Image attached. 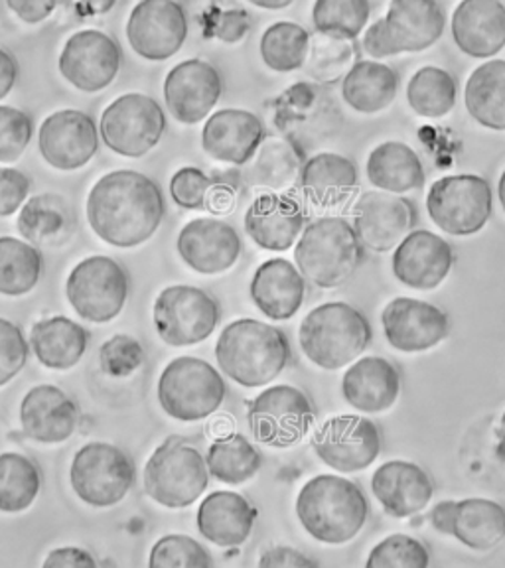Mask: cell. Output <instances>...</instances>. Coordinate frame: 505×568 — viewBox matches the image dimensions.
Masks as SVG:
<instances>
[{"label": "cell", "instance_id": "21", "mask_svg": "<svg viewBox=\"0 0 505 568\" xmlns=\"http://www.w3.org/2000/svg\"><path fill=\"white\" fill-rule=\"evenodd\" d=\"M383 332L391 347L403 354H423L451 336V318L431 302L400 296L383 308Z\"/></svg>", "mask_w": 505, "mask_h": 568}, {"label": "cell", "instance_id": "52", "mask_svg": "<svg viewBox=\"0 0 505 568\" xmlns=\"http://www.w3.org/2000/svg\"><path fill=\"white\" fill-rule=\"evenodd\" d=\"M213 186V178L194 166L178 170L170 180V195L174 204L184 210H205L208 195Z\"/></svg>", "mask_w": 505, "mask_h": 568}, {"label": "cell", "instance_id": "5", "mask_svg": "<svg viewBox=\"0 0 505 568\" xmlns=\"http://www.w3.org/2000/svg\"><path fill=\"white\" fill-rule=\"evenodd\" d=\"M364 261L354 227L342 217L309 223L294 247V263L304 281L332 291L346 284Z\"/></svg>", "mask_w": 505, "mask_h": 568}, {"label": "cell", "instance_id": "47", "mask_svg": "<svg viewBox=\"0 0 505 568\" xmlns=\"http://www.w3.org/2000/svg\"><path fill=\"white\" fill-rule=\"evenodd\" d=\"M431 552L423 541L395 532L373 547L365 568H428Z\"/></svg>", "mask_w": 505, "mask_h": 568}, {"label": "cell", "instance_id": "25", "mask_svg": "<svg viewBox=\"0 0 505 568\" xmlns=\"http://www.w3.org/2000/svg\"><path fill=\"white\" fill-rule=\"evenodd\" d=\"M372 494L385 514L405 519L431 504L435 496V481L415 462L391 460L373 471Z\"/></svg>", "mask_w": 505, "mask_h": 568}, {"label": "cell", "instance_id": "40", "mask_svg": "<svg viewBox=\"0 0 505 568\" xmlns=\"http://www.w3.org/2000/svg\"><path fill=\"white\" fill-rule=\"evenodd\" d=\"M42 489V476L24 454H0V511L22 514L32 507Z\"/></svg>", "mask_w": 505, "mask_h": 568}, {"label": "cell", "instance_id": "56", "mask_svg": "<svg viewBox=\"0 0 505 568\" xmlns=\"http://www.w3.org/2000/svg\"><path fill=\"white\" fill-rule=\"evenodd\" d=\"M42 568H101L89 550L80 547H60L48 552Z\"/></svg>", "mask_w": 505, "mask_h": 568}, {"label": "cell", "instance_id": "22", "mask_svg": "<svg viewBox=\"0 0 505 568\" xmlns=\"http://www.w3.org/2000/svg\"><path fill=\"white\" fill-rule=\"evenodd\" d=\"M222 75L213 63L186 60L169 71L164 80V101L178 123L198 124L210 115L222 98Z\"/></svg>", "mask_w": 505, "mask_h": 568}, {"label": "cell", "instance_id": "42", "mask_svg": "<svg viewBox=\"0 0 505 568\" xmlns=\"http://www.w3.org/2000/svg\"><path fill=\"white\" fill-rule=\"evenodd\" d=\"M458 88L451 71L426 65L408 80L407 101L418 116L443 119L453 111Z\"/></svg>", "mask_w": 505, "mask_h": 568}, {"label": "cell", "instance_id": "10", "mask_svg": "<svg viewBox=\"0 0 505 568\" xmlns=\"http://www.w3.org/2000/svg\"><path fill=\"white\" fill-rule=\"evenodd\" d=\"M70 481L83 504L105 509L121 504L133 489L134 464L115 444L89 443L71 460Z\"/></svg>", "mask_w": 505, "mask_h": 568}, {"label": "cell", "instance_id": "20", "mask_svg": "<svg viewBox=\"0 0 505 568\" xmlns=\"http://www.w3.org/2000/svg\"><path fill=\"white\" fill-rule=\"evenodd\" d=\"M417 223V210L403 195L365 192L354 207V227L362 247L387 253L407 237Z\"/></svg>", "mask_w": 505, "mask_h": 568}, {"label": "cell", "instance_id": "6", "mask_svg": "<svg viewBox=\"0 0 505 568\" xmlns=\"http://www.w3.org/2000/svg\"><path fill=\"white\" fill-rule=\"evenodd\" d=\"M446 27V12L435 0H393L385 17L365 30L364 50L375 60L397 53L425 52Z\"/></svg>", "mask_w": 505, "mask_h": 568}, {"label": "cell", "instance_id": "1", "mask_svg": "<svg viewBox=\"0 0 505 568\" xmlns=\"http://www.w3.org/2000/svg\"><path fill=\"white\" fill-rule=\"evenodd\" d=\"M89 227L119 248L139 247L164 220L166 205L159 184L137 170H113L99 178L85 204Z\"/></svg>", "mask_w": 505, "mask_h": 568}, {"label": "cell", "instance_id": "31", "mask_svg": "<svg viewBox=\"0 0 505 568\" xmlns=\"http://www.w3.org/2000/svg\"><path fill=\"white\" fill-rule=\"evenodd\" d=\"M453 38L461 52L486 60L505 48V7L499 0H464L453 14Z\"/></svg>", "mask_w": 505, "mask_h": 568}, {"label": "cell", "instance_id": "14", "mask_svg": "<svg viewBox=\"0 0 505 568\" xmlns=\"http://www.w3.org/2000/svg\"><path fill=\"white\" fill-rule=\"evenodd\" d=\"M248 420L257 443L291 448L309 435L316 423V408L304 390L275 385L249 403Z\"/></svg>", "mask_w": 505, "mask_h": 568}, {"label": "cell", "instance_id": "2", "mask_svg": "<svg viewBox=\"0 0 505 568\" xmlns=\"http://www.w3.org/2000/svg\"><path fill=\"white\" fill-rule=\"evenodd\" d=\"M215 359L231 382L255 389L284 372L291 362V344L276 326L261 320H235L218 337Z\"/></svg>", "mask_w": 505, "mask_h": 568}, {"label": "cell", "instance_id": "23", "mask_svg": "<svg viewBox=\"0 0 505 568\" xmlns=\"http://www.w3.org/2000/svg\"><path fill=\"white\" fill-rule=\"evenodd\" d=\"M393 275L413 291H435L451 275L454 248L428 230H413L393 253Z\"/></svg>", "mask_w": 505, "mask_h": 568}, {"label": "cell", "instance_id": "43", "mask_svg": "<svg viewBox=\"0 0 505 568\" xmlns=\"http://www.w3.org/2000/svg\"><path fill=\"white\" fill-rule=\"evenodd\" d=\"M311 50V34L294 22H276L261 36L259 52L269 70L279 73L301 70Z\"/></svg>", "mask_w": 505, "mask_h": 568}, {"label": "cell", "instance_id": "55", "mask_svg": "<svg viewBox=\"0 0 505 568\" xmlns=\"http://www.w3.org/2000/svg\"><path fill=\"white\" fill-rule=\"evenodd\" d=\"M257 568H319V565L302 550L281 545L266 549L259 559Z\"/></svg>", "mask_w": 505, "mask_h": 568}, {"label": "cell", "instance_id": "17", "mask_svg": "<svg viewBox=\"0 0 505 568\" xmlns=\"http://www.w3.org/2000/svg\"><path fill=\"white\" fill-rule=\"evenodd\" d=\"M428 519L436 531L472 550L484 552L505 541V507L494 499H446L433 507Z\"/></svg>", "mask_w": 505, "mask_h": 568}, {"label": "cell", "instance_id": "11", "mask_svg": "<svg viewBox=\"0 0 505 568\" xmlns=\"http://www.w3.org/2000/svg\"><path fill=\"white\" fill-rule=\"evenodd\" d=\"M222 308L212 294L190 284H172L156 296L152 320L160 339L172 347L202 344L212 336Z\"/></svg>", "mask_w": 505, "mask_h": 568}, {"label": "cell", "instance_id": "28", "mask_svg": "<svg viewBox=\"0 0 505 568\" xmlns=\"http://www.w3.org/2000/svg\"><path fill=\"white\" fill-rule=\"evenodd\" d=\"M306 227V212L289 194L259 195L245 212V231L251 241L266 251H286Z\"/></svg>", "mask_w": 505, "mask_h": 568}, {"label": "cell", "instance_id": "37", "mask_svg": "<svg viewBox=\"0 0 505 568\" xmlns=\"http://www.w3.org/2000/svg\"><path fill=\"white\" fill-rule=\"evenodd\" d=\"M464 105L476 123L489 131H505V60H489L472 71Z\"/></svg>", "mask_w": 505, "mask_h": 568}, {"label": "cell", "instance_id": "29", "mask_svg": "<svg viewBox=\"0 0 505 568\" xmlns=\"http://www.w3.org/2000/svg\"><path fill=\"white\" fill-rule=\"evenodd\" d=\"M401 372L385 357L370 355L347 367L342 377V395L350 407L377 415L390 410L401 395Z\"/></svg>", "mask_w": 505, "mask_h": 568}, {"label": "cell", "instance_id": "59", "mask_svg": "<svg viewBox=\"0 0 505 568\" xmlns=\"http://www.w3.org/2000/svg\"><path fill=\"white\" fill-rule=\"evenodd\" d=\"M251 4H253V7H257V9L281 10L289 9V7H293V0H283V2H265V0H251Z\"/></svg>", "mask_w": 505, "mask_h": 568}, {"label": "cell", "instance_id": "32", "mask_svg": "<svg viewBox=\"0 0 505 568\" xmlns=\"http://www.w3.org/2000/svg\"><path fill=\"white\" fill-rule=\"evenodd\" d=\"M249 294L263 316L283 322L301 311L306 296V281L291 261L271 258L255 271Z\"/></svg>", "mask_w": 505, "mask_h": 568}, {"label": "cell", "instance_id": "34", "mask_svg": "<svg viewBox=\"0 0 505 568\" xmlns=\"http://www.w3.org/2000/svg\"><path fill=\"white\" fill-rule=\"evenodd\" d=\"M365 174L385 194H407L425 186V166L417 152L400 141L382 142L375 146L365 164Z\"/></svg>", "mask_w": 505, "mask_h": 568}, {"label": "cell", "instance_id": "57", "mask_svg": "<svg viewBox=\"0 0 505 568\" xmlns=\"http://www.w3.org/2000/svg\"><path fill=\"white\" fill-rule=\"evenodd\" d=\"M9 7L22 22L38 24L48 17H52L53 10L60 4L53 0H7Z\"/></svg>", "mask_w": 505, "mask_h": 568}, {"label": "cell", "instance_id": "7", "mask_svg": "<svg viewBox=\"0 0 505 568\" xmlns=\"http://www.w3.org/2000/svg\"><path fill=\"white\" fill-rule=\"evenodd\" d=\"M142 484L147 496L159 506L182 509L202 497L210 484V471L194 444L170 436L151 454Z\"/></svg>", "mask_w": 505, "mask_h": 568}, {"label": "cell", "instance_id": "58", "mask_svg": "<svg viewBox=\"0 0 505 568\" xmlns=\"http://www.w3.org/2000/svg\"><path fill=\"white\" fill-rule=\"evenodd\" d=\"M18 81V62L12 53L0 48V101L9 95Z\"/></svg>", "mask_w": 505, "mask_h": 568}, {"label": "cell", "instance_id": "53", "mask_svg": "<svg viewBox=\"0 0 505 568\" xmlns=\"http://www.w3.org/2000/svg\"><path fill=\"white\" fill-rule=\"evenodd\" d=\"M30 178L17 169H0V217H10L27 204Z\"/></svg>", "mask_w": 505, "mask_h": 568}, {"label": "cell", "instance_id": "4", "mask_svg": "<svg viewBox=\"0 0 505 568\" xmlns=\"http://www.w3.org/2000/svg\"><path fill=\"white\" fill-rule=\"evenodd\" d=\"M370 320L347 302H329L304 316L299 328L302 354L312 364L336 372L354 364L372 342Z\"/></svg>", "mask_w": 505, "mask_h": 568}, {"label": "cell", "instance_id": "26", "mask_svg": "<svg viewBox=\"0 0 505 568\" xmlns=\"http://www.w3.org/2000/svg\"><path fill=\"white\" fill-rule=\"evenodd\" d=\"M265 139V124L245 109L215 111L202 129L205 154L235 166L248 164Z\"/></svg>", "mask_w": 505, "mask_h": 568}, {"label": "cell", "instance_id": "12", "mask_svg": "<svg viewBox=\"0 0 505 568\" xmlns=\"http://www.w3.org/2000/svg\"><path fill=\"white\" fill-rule=\"evenodd\" d=\"M131 278L115 258L95 255L80 261L65 281V296L80 318L105 324L127 304Z\"/></svg>", "mask_w": 505, "mask_h": 568}, {"label": "cell", "instance_id": "16", "mask_svg": "<svg viewBox=\"0 0 505 568\" xmlns=\"http://www.w3.org/2000/svg\"><path fill=\"white\" fill-rule=\"evenodd\" d=\"M188 38L186 10L174 0H142L127 20V40L137 55L164 62L180 52Z\"/></svg>", "mask_w": 505, "mask_h": 568}, {"label": "cell", "instance_id": "9", "mask_svg": "<svg viewBox=\"0 0 505 568\" xmlns=\"http://www.w3.org/2000/svg\"><path fill=\"white\" fill-rule=\"evenodd\" d=\"M494 195L486 178L456 174L436 180L426 195V212L438 230L471 237L488 225Z\"/></svg>", "mask_w": 505, "mask_h": 568}, {"label": "cell", "instance_id": "41", "mask_svg": "<svg viewBox=\"0 0 505 568\" xmlns=\"http://www.w3.org/2000/svg\"><path fill=\"white\" fill-rule=\"evenodd\" d=\"M42 253L27 241L0 237V294L24 296L42 276Z\"/></svg>", "mask_w": 505, "mask_h": 568}, {"label": "cell", "instance_id": "24", "mask_svg": "<svg viewBox=\"0 0 505 568\" xmlns=\"http://www.w3.org/2000/svg\"><path fill=\"white\" fill-rule=\"evenodd\" d=\"M178 255L200 275H222L238 263L241 237L233 225L213 217H198L178 233Z\"/></svg>", "mask_w": 505, "mask_h": 568}, {"label": "cell", "instance_id": "51", "mask_svg": "<svg viewBox=\"0 0 505 568\" xmlns=\"http://www.w3.org/2000/svg\"><path fill=\"white\" fill-rule=\"evenodd\" d=\"M27 337L14 322L0 318V387L12 382L28 362Z\"/></svg>", "mask_w": 505, "mask_h": 568}, {"label": "cell", "instance_id": "15", "mask_svg": "<svg viewBox=\"0 0 505 568\" xmlns=\"http://www.w3.org/2000/svg\"><path fill=\"white\" fill-rule=\"evenodd\" d=\"M312 448L332 470L355 474L370 468L382 453L380 426L360 415H340L320 426Z\"/></svg>", "mask_w": 505, "mask_h": 568}, {"label": "cell", "instance_id": "33", "mask_svg": "<svg viewBox=\"0 0 505 568\" xmlns=\"http://www.w3.org/2000/svg\"><path fill=\"white\" fill-rule=\"evenodd\" d=\"M360 186V172L354 160L320 152L304 162L301 170V187L306 200L316 207H334L350 200Z\"/></svg>", "mask_w": 505, "mask_h": 568}, {"label": "cell", "instance_id": "61", "mask_svg": "<svg viewBox=\"0 0 505 568\" xmlns=\"http://www.w3.org/2000/svg\"><path fill=\"white\" fill-rule=\"evenodd\" d=\"M497 197H499V204H502L505 212V170L502 178H499V184H497Z\"/></svg>", "mask_w": 505, "mask_h": 568}, {"label": "cell", "instance_id": "19", "mask_svg": "<svg viewBox=\"0 0 505 568\" xmlns=\"http://www.w3.org/2000/svg\"><path fill=\"white\" fill-rule=\"evenodd\" d=\"M99 124L78 109H62L50 116L38 131V149L42 159L55 170L71 172L89 164L99 151Z\"/></svg>", "mask_w": 505, "mask_h": 568}, {"label": "cell", "instance_id": "27", "mask_svg": "<svg viewBox=\"0 0 505 568\" xmlns=\"http://www.w3.org/2000/svg\"><path fill=\"white\" fill-rule=\"evenodd\" d=\"M78 423L75 400L55 385H36L20 403V426L34 443H63L75 433Z\"/></svg>", "mask_w": 505, "mask_h": 568}, {"label": "cell", "instance_id": "35", "mask_svg": "<svg viewBox=\"0 0 505 568\" xmlns=\"http://www.w3.org/2000/svg\"><path fill=\"white\" fill-rule=\"evenodd\" d=\"M88 344V329L65 316L40 320L30 334L36 359L55 372H65L80 364Z\"/></svg>", "mask_w": 505, "mask_h": 568}, {"label": "cell", "instance_id": "60", "mask_svg": "<svg viewBox=\"0 0 505 568\" xmlns=\"http://www.w3.org/2000/svg\"><path fill=\"white\" fill-rule=\"evenodd\" d=\"M115 7V0H105V2H93V4H88L89 12H107V10H111Z\"/></svg>", "mask_w": 505, "mask_h": 568}, {"label": "cell", "instance_id": "3", "mask_svg": "<svg viewBox=\"0 0 505 568\" xmlns=\"http://www.w3.org/2000/svg\"><path fill=\"white\" fill-rule=\"evenodd\" d=\"M296 517L314 541L344 545L364 529L370 504L360 484L322 474L309 479L299 491Z\"/></svg>", "mask_w": 505, "mask_h": 568}, {"label": "cell", "instance_id": "45", "mask_svg": "<svg viewBox=\"0 0 505 568\" xmlns=\"http://www.w3.org/2000/svg\"><path fill=\"white\" fill-rule=\"evenodd\" d=\"M372 14L367 0H316L312 22L319 34L336 36L354 42L364 32Z\"/></svg>", "mask_w": 505, "mask_h": 568}, {"label": "cell", "instance_id": "30", "mask_svg": "<svg viewBox=\"0 0 505 568\" xmlns=\"http://www.w3.org/2000/svg\"><path fill=\"white\" fill-rule=\"evenodd\" d=\"M257 507L238 491H213L198 507L195 525L215 547H241L257 521Z\"/></svg>", "mask_w": 505, "mask_h": 568}, {"label": "cell", "instance_id": "46", "mask_svg": "<svg viewBox=\"0 0 505 568\" xmlns=\"http://www.w3.org/2000/svg\"><path fill=\"white\" fill-rule=\"evenodd\" d=\"M65 210L53 195H34L20 207L17 217L18 233L30 245L48 243L65 230Z\"/></svg>", "mask_w": 505, "mask_h": 568}, {"label": "cell", "instance_id": "49", "mask_svg": "<svg viewBox=\"0 0 505 568\" xmlns=\"http://www.w3.org/2000/svg\"><path fill=\"white\" fill-rule=\"evenodd\" d=\"M34 134V121L27 111L0 105V162L9 164L20 159Z\"/></svg>", "mask_w": 505, "mask_h": 568}, {"label": "cell", "instance_id": "44", "mask_svg": "<svg viewBox=\"0 0 505 568\" xmlns=\"http://www.w3.org/2000/svg\"><path fill=\"white\" fill-rule=\"evenodd\" d=\"M357 50L352 40L336 36L316 34L311 38V50L306 58V73L319 83H336L344 80L347 71L354 68Z\"/></svg>", "mask_w": 505, "mask_h": 568}, {"label": "cell", "instance_id": "38", "mask_svg": "<svg viewBox=\"0 0 505 568\" xmlns=\"http://www.w3.org/2000/svg\"><path fill=\"white\" fill-rule=\"evenodd\" d=\"M304 156L296 142L289 139H265L255 156L249 160L248 182L253 187L273 190L279 194L289 190L301 178Z\"/></svg>", "mask_w": 505, "mask_h": 568}, {"label": "cell", "instance_id": "18", "mask_svg": "<svg viewBox=\"0 0 505 568\" xmlns=\"http://www.w3.org/2000/svg\"><path fill=\"white\" fill-rule=\"evenodd\" d=\"M121 48L101 30H80L63 44L58 70L63 80L83 93H98L115 81Z\"/></svg>", "mask_w": 505, "mask_h": 568}, {"label": "cell", "instance_id": "54", "mask_svg": "<svg viewBox=\"0 0 505 568\" xmlns=\"http://www.w3.org/2000/svg\"><path fill=\"white\" fill-rule=\"evenodd\" d=\"M251 20L245 10L230 9L218 12L212 20V34L225 44H238L249 34Z\"/></svg>", "mask_w": 505, "mask_h": 568}, {"label": "cell", "instance_id": "36", "mask_svg": "<svg viewBox=\"0 0 505 568\" xmlns=\"http://www.w3.org/2000/svg\"><path fill=\"white\" fill-rule=\"evenodd\" d=\"M400 78L387 63L357 62L342 80V98L362 115H375L395 101Z\"/></svg>", "mask_w": 505, "mask_h": 568}, {"label": "cell", "instance_id": "50", "mask_svg": "<svg viewBox=\"0 0 505 568\" xmlns=\"http://www.w3.org/2000/svg\"><path fill=\"white\" fill-rule=\"evenodd\" d=\"M99 364L109 377L123 379L144 364V349L133 336L117 334L99 349Z\"/></svg>", "mask_w": 505, "mask_h": 568}, {"label": "cell", "instance_id": "39", "mask_svg": "<svg viewBox=\"0 0 505 568\" xmlns=\"http://www.w3.org/2000/svg\"><path fill=\"white\" fill-rule=\"evenodd\" d=\"M205 466L210 476L218 481L241 486L257 476L263 466V456L245 436L228 435L213 440L205 456Z\"/></svg>", "mask_w": 505, "mask_h": 568}, {"label": "cell", "instance_id": "48", "mask_svg": "<svg viewBox=\"0 0 505 568\" xmlns=\"http://www.w3.org/2000/svg\"><path fill=\"white\" fill-rule=\"evenodd\" d=\"M149 568H212V557L188 535H164L152 545Z\"/></svg>", "mask_w": 505, "mask_h": 568}, {"label": "cell", "instance_id": "13", "mask_svg": "<svg viewBox=\"0 0 505 568\" xmlns=\"http://www.w3.org/2000/svg\"><path fill=\"white\" fill-rule=\"evenodd\" d=\"M166 131V115L156 99L144 93H124L107 106L99 121V136L107 149L141 159L159 144Z\"/></svg>", "mask_w": 505, "mask_h": 568}, {"label": "cell", "instance_id": "8", "mask_svg": "<svg viewBox=\"0 0 505 568\" xmlns=\"http://www.w3.org/2000/svg\"><path fill=\"white\" fill-rule=\"evenodd\" d=\"M228 387L222 373L205 359L182 355L160 373L159 403L169 417L198 423L222 407Z\"/></svg>", "mask_w": 505, "mask_h": 568}]
</instances>
